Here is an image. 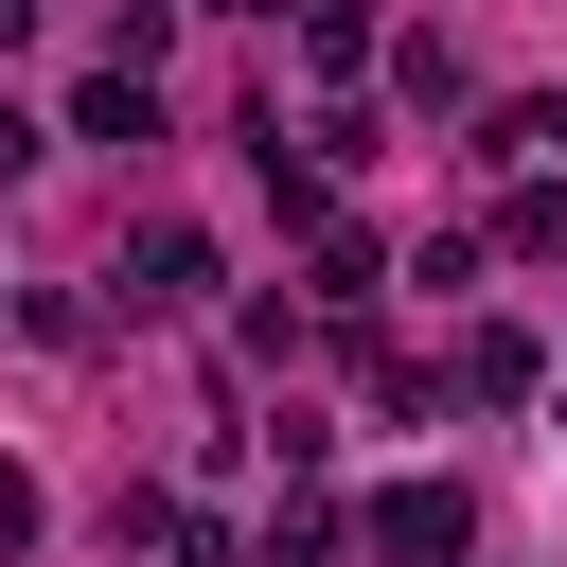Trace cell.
Masks as SVG:
<instances>
[{"label": "cell", "instance_id": "9c48e42d", "mask_svg": "<svg viewBox=\"0 0 567 567\" xmlns=\"http://www.w3.org/2000/svg\"><path fill=\"white\" fill-rule=\"evenodd\" d=\"M35 514H53V496H35L18 461H0V549H35Z\"/></svg>", "mask_w": 567, "mask_h": 567}, {"label": "cell", "instance_id": "5b68a950", "mask_svg": "<svg viewBox=\"0 0 567 567\" xmlns=\"http://www.w3.org/2000/svg\"><path fill=\"white\" fill-rule=\"evenodd\" d=\"M71 142H159V89H142V71H89V89H71Z\"/></svg>", "mask_w": 567, "mask_h": 567}, {"label": "cell", "instance_id": "6da1fadb", "mask_svg": "<svg viewBox=\"0 0 567 567\" xmlns=\"http://www.w3.org/2000/svg\"><path fill=\"white\" fill-rule=\"evenodd\" d=\"M372 549H390V567H461V549H478V496H461V478H390V496H372Z\"/></svg>", "mask_w": 567, "mask_h": 567}, {"label": "cell", "instance_id": "52a82bcc", "mask_svg": "<svg viewBox=\"0 0 567 567\" xmlns=\"http://www.w3.org/2000/svg\"><path fill=\"white\" fill-rule=\"evenodd\" d=\"M301 53L319 71H372V0H301Z\"/></svg>", "mask_w": 567, "mask_h": 567}, {"label": "cell", "instance_id": "277c9868", "mask_svg": "<svg viewBox=\"0 0 567 567\" xmlns=\"http://www.w3.org/2000/svg\"><path fill=\"white\" fill-rule=\"evenodd\" d=\"M443 372H461V390H478V408H532V390H549V354H532V337H514V319H478V337H461V354H443Z\"/></svg>", "mask_w": 567, "mask_h": 567}, {"label": "cell", "instance_id": "7a4b0ae2", "mask_svg": "<svg viewBox=\"0 0 567 567\" xmlns=\"http://www.w3.org/2000/svg\"><path fill=\"white\" fill-rule=\"evenodd\" d=\"M124 301H142V319H195V301H213V230H142V248H124Z\"/></svg>", "mask_w": 567, "mask_h": 567}, {"label": "cell", "instance_id": "3957f363", "mask_svg": "<svg viewBox=\"0 0 567 567\" xmlns=\"http://www.w3.org/2000/svg\"><path fill=\"white\" fill-rule=\"evenodd\" d=\"M301 284H319V319H372V284H390V266H372V230H337V213H319V230H301Z\"/></svg>", "mask_w": 567, "mask_h": 567}, {"label": "cell", "instance_id": "8992f818", "mask_svg": "<svg viewBox=\"0 0 567 567\" xmlns=\"http://www.w3.org/2000/svg\"><path fill=\"white\" fill-rule=\"evenodd\" d=\"M248 567H337V514H319V496H284V514H266V549H248Z\"/></svg>", "mask_w": 567, "mask_h": 567}, {"label": "cell", "instance_id": "ba28073f", "mask_svg": "<svg viewBox=\"0 0 567 567\" xmlns=\"http://www.w3.org/2000/svg\"><path fill=\"white\" fill-rule=\"evenodd\" d=\"M35 159H53V124H35L18 89H0V177H35Z\"/></svg>", "mask_w": 567, "mask_h": 567}]
</instances>
